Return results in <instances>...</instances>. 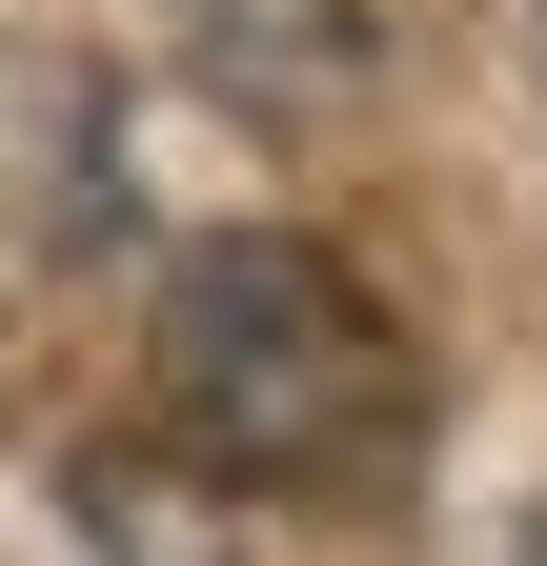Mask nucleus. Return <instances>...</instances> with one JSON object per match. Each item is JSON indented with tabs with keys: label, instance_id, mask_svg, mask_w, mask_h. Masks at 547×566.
<instances>
[{
	"label": "nucleus",
	"instance_id": "nucleus-1",
	"mask_svg": "<svg viewBox=\"0 0 547 566\" xmlns=\"http://www.w3.org/2000/svg\"><path fill=\"white\" fill-rule=\"evenodd\" d=\"M163 405H183V446L244 465V485H345V465L405 446V344H385V304L324 243L244 223V243H203L163 283Z\"/></svg>",
	"mask_w": 547,
	"mask_h": 566
},
{
	"label": "nucleus",
	"instance_id": "nucleus-4",
	"mask_svg": "<svg viewBox=\"0 0 547 566\" xmlns=\"http://www.w3.org/2000/svg\"><path fill=\"white\" fill-rule=\"evenodd\" d=\"M507 566H547V526H527V546H507Z\"/></svg>",
	"mask_w": 547,
	"mask_h": 566
},
{
	"label": "nucleus",
	"instance_id": "nucleus-3",
	"mask_svg": "<svg viewBox=\"0 0 547 566\" xmlns=\"http://www.w3.org/2000/svg\"><path fill=\"white\" fill-rule=\"evenodd\" d=\"M82 526H102V566H203V546H183V506H163L143 465H82Z\"/></svg>",
	"mask_w": 547,
	"mask_h": 566
},
{
	"label": "nucleus",
	"instance_id": "nucleus-5",
	"mask_svg": "<svg viewBox=\"0 0 547 566\" xmlns=\"http://www.w3.org/2000/svg\"><path fill=\"white\" fill-rule=\"evenodd\" d=\"M527 41H547V0H527Z\"/></svg>",
	"mask_w": 547,
	"mask_h": 566
},
{
	"label": "nucleus",
	"instance_id": "nucleus-2",
	"mask_svg": "<svg viewBox=\"0 0 547 566\" xmlns=\"http://www.w3.org/2000/svg\"><path fill=\"white\" fill-rule=\"evenodd\" d=\"M183 61H203V102H244V122H345L385 82V21L365 0H183Z\"/></svg>",
	"mask_w": 547,
	"mask_h": 566
}]
</instances>
